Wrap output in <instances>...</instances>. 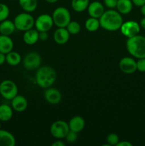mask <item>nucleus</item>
Wrapping results in <instances>:
<instances>
[{"instance_id":"c85d7f7f","label":"nucleus","mask_w":145,"mask_h":146,"mask_svg":"<svg viewBox=\"0 0 145 146\" xmlns=\"http://www.w3.org/2000/svg\"><path fill=\"white\" fill-rule=\"evenodd\" d=\"M119 141V138L116 133H109L107 136V142L108 145H117Z\"/></svg>"},{"instance_id":"ea45409f","label":"nucleus","mask_w":145,"mask_h":146,"mask_svg":"<svg viewBox=\"0 0 145 146\" xmlns=\"http://www.w3.org/2000/svg\"><path fill=\"white\" fill-rule=\"evenodd\" d=\"M45 1L49 4H54V3H56L58 0H45Z\"/></svg>"},{"instance_id":"2f4dec72","label":"nucleus","mask_w":145,"mask_h":146,"mask_svg":"<svg viewBox=\"0 0 145 146\" xmlns=\"http://www.w3.org/2000/svg\"><path fill=\"white\" fill-rule=\"evenodd\" d=\"M118 0H103L104 4L109 9L116 8Z\"/></svg>"},{"instance_id":"393cba45","label":"nucleus","mask_w":145,"mask_h":146,"mask_svg":"<svg viewBox=\"0 0 145 146\" xmlns=\"http://www.w3.org/2000/svg\"><path fill=\"white\" fill-rule=\"evenodd\" d=\"M90 4L89 0H72L71 7L76 12H82L88 9Z\"/></svg>"},{"instance_id":"aec40b11","label":"nucleus","mask_w":145,"mask_h":146,"mask_svg":"<svg viewBox=\"0 0 145 146\" xmlns=\"http://www.w3.org/2000/svg\"><path fill=\"white\" fill-rule=\"evenodd\" d=\"M16 29L14 21L5 19L0 22V34L5 36H10L14 32Z\"/></svg>"},{"instance_id":"cd10ccee","label":"nucleus","mask_w":145,"mask_h":146,"mask_svg":"<svg viewBox=\"0 0 145 146\" xmlns=\"http://www.w3.org/2000/svg\"><path fill=\"white\" fill-rule=\"evenodd\" d=\"M9 13L10 11L8 6L4 3H0V22L7 19Z\"/></svg>"},{"instance_id":"f257e3e1","label":"nucleus","mask_w":145,"mask_h":146,"mask_svg":"<svg viewBox=\"0 0 145 146\" xmlns=\"http://www.w3.org/2000/svg\"><path fill=\"white\" fill-rule=\"evenodd\" d=\"M99 20L100 27L109 31H115L120 29L121 26L124 22L120 13L113 9L105 11Z\"/></svg>"},{"instance_id":"39448f33","label":"nucleus","mask_w":145,"mask_h":146,"mask_svg":"<svg viewBox=\"0 0 145 146\" xmlns=\"http://www.w3.org/2000/svg\"><path fill=\"white\" fill-rule=\"evenodd\" d=\"M14 23L16 29L26 31L33 28L35 24V19L29 13L24 12L16 16Z\"/></svg>"},{"instance_id":"412c9836","label":"nucleus","mask_w":145,"mask_h":146,"mask_svg":"<svg viewBox=\"0 0 145 146\" xmlns=\"http://www.w3.org/2000/svg\"><path fill=\"white\" fill-rule=\"evenodd\" d=\"M116 8L121 14H127L132 11L133 3L132 0H118Z\"/></svg>"},{"instance_id":"bb28decb","label":"nucleus","mask_w":145,"mask_h":146,"mask_svg":"<svg viewBox=\"0 0 145 146\" xmlns=\"http://www.w3.org/2000/svg\"><path fill=\"white\" fill-rule=\"evenodd\" d=\"M66 29L68 31V32L70 33V34H72V35H76V34H78L80 31L81 29L80 25L76 21H70L69 24L66 27Z\"/></svg>"},{"instance_id":"7ed1b4c3","label":"nucleus","mask_w":145,"mask_h":146,"mask_svg":"<svg viewBox=\"0 0 145 146\" xmlns=\"http://www.w3.org/2000/svg\"><path fill=\"white\" fill-rule=\"evenodd\" d=\"M126 48L129 54L136 58H145V37L137 34L128 38Z\"/></svg>"},{"instance_id":"4be33fe9","label":"nucleus","mask_w":145,"mask_h":146,"mask_svg":"<svg viewBox=\"0 0 145 146\" xmlns=\"http://www.w3.org/2000/svg\"><path fill=\"white\" fill-rule=\"evenodd\" d=\"M13 116V108L7 104L0 105V121L7 122L10 121Z\"/></svg>"},{"instance_id":"f8f14e48","label":"nucleus","mask_w":145,"mask_h":146,"mask_svg":"<svg viewBox=\"0 0 145 146\" xmlns=\"http://www.w3.org/2000/svg\"><path fill=\"white\" fill-rule=\"evenodd\" d=\"M44 98H45V101L48 103V104H58L61 102V99H62V95L61 93L60 92L59 90L55 88H46L44 92Z\"/></svg>"},{"instance_id":"e433bc0d","label":"nucleus","mask_w":145,"mask_h":146,"mask_svg":"<svg viewBox=\"0 0 145 146\" xmlns=\"http://www.w3.org/2000/svg\"><path fill=\"white\" fill-rule=\"evenodd\" d=\"M52 146H65V143L61 141H56L52 143Z\"/></svg>"},{"instance_id":"5701e85b","label":"nucleus","mask_w":145,"mask_h":146,"mask_svg":"<svg viewBox=\"0 0 145 146\" xmlns=\"http://www.w3.org/2000/svg\"><path fill=\"white\" fill-rule=\"evenodd\" d=\"M18 3L21 9L28 13L34 11L38 7V0H18Z\"/></svg>"},{"instance_id":"0eeeda50","label":"nucleus","mask_w":145,"mask_h":146,"mask_svg":"<svg viewBox=\"0 0 145 146\" xmlns=\"http://www.w3.org/2000/svg\"><path fill=\"white\" fill-rule=\"evenodd\" d=\"M69 131L70 128L68 123L61 120L53 123L50 128L51 134L53 137L57 139L65 138Z\"/></svg>"},{"instance_id":"b1692460","label":"nucleus","mask_w":145,"mask_h":146,"mask_svg":"<svg viewBox=\"0 0 145 146\" xmlns=\"http://www.w3.org/2000/svg\"><path fill=\"white\" fill-rule=\"evenodd\" d=\"M21 61V56L18 52L16 51H10L6 54V62L10 66H16L18 65Z\"/></svg>"},{"instance_id":"6e6552de","label":"nucleus","mask_w":145,"mask_h":146,"mask_svg":"<svg viewBox=\"0 0 145 146\" xmlns=\"http://www.w3.org/2000/svg\"><path fill=\"white\" fill-rule=\"evenodd\" d=\"M41 57L39 54L35 51L29 52L24 56L23 60L24 67L27 70H35L39 68L41 64Z\"/></svg>"},{"instance_id":"f704fd0d","label":"nucleus","mask_w":145,"mask_h":146,"mask_svg":"<svg viewBox=\"0 0 145 146\" xmlns=\"http://www.w3.org/2000/svg\"><path fill=\"white\" fill-rule=\"evenodd\" d=\"M116 146H132V144L127 141H119Z\"/></svg>"},{"instance_id":"dca6fc26","label":"nucleus","mask_w":145,"mask_h":146,"mask_svg":"<svg viewBox=\"0 0 145 146\" xmlns=\"http://www.w3.org/2000/svg\"><path fill=\"white\" fill-rule=\"evenodd\" d=\"M85 125V120L82 117L79 116V115L72 117L68 122V126H69L70 131H74V132H76L78 133L84 129Z\"/></svg>"},{"instance_id":"58836bf2","label":"nucleus","mask_w":145,"mask_h":146,"mask_svg":"<svg viewBox=\"0 0 145 146\" xmlns=\"http://www.w3.org/2000/svg\"><path fill=\"white\" fill-rule=\"evenodd\" d=\"M140 7H141V9H140L141 13H142V14L144 16V17H145V4H143V5Z\"/></svg>"},{"instance_id":"4468645a","label":"nucleus","mask_w":145,"mask_h":146,"mask_svg":"<svg viewBox=\"0 0 145 146\" xmlns=\"http://www.w3.org/2000/svg\"><path fill=\"white\" fill-rule=\"evenodd\" d=\"M11 101V106L12 107L13 110L16 112H23L28 107V101H27L26 98L21 95L17 94Z\"/></svg>"},{"instance_id":"2eb2a0df","label":"nucleus","mask_w":145,"mask_h":146,"mask_svg":"<svg viewBox=\"0 0 145 146\" xmlns=\"http://www.w3.org/2000/svg\"><path fill=\"white\" fill-rule=\"evenodd\" d=\"M70 35L66 28H58L53 34V40L56 44L63 45L68 41Z\"/></svg>"},{"instance_id":"9b49d317","label":"nucleus","mask_w":145,"mask_h":146,"mask_svg":"<svg viewBox=\"0 0 145 146\" xmlns=\"http://www.w3.org/2000/svg\"><path fill=\"white\" fill-rule=\"evenodd\" d=\"M121 71L126 74H132L136 71V61L131 57H124L119 61Z\"/></svg>"},{"instance_id":"20e7f679","label":"nucleus","mask_w":145,"mask_h":146,"mask_svg":"<svg viewBox=\"0 0 145 146\" xmlns=\"http://www.w3.org/2000/svg\"><path fill=\"white\" fill-rule=\"evenodd\" d=\"M53 24L58 28H66L71 21V13L65 7H59L55 9L52 14Z\"/></svg>"},{"instance_id":"473e14b6","label":"nucleus","mask_w":145,"mask_h":146,"mask_svg":"<svg viewBox=\"0 0 145 146\" xmlns=\"http://www.w3.org/2000/svg\"><path fill=\"white\" fill-rule=\"evenodd\" d=\"M38 37L41 41H46L48 38V34L47 31H41V32H39Z\"/></svg>"},{"instance_id":"c756f323","label":"nucleus","mask_w":145,"mask_h":146,"mask_svg":"<svg viewBox=\"0 0 145 146\" xmlns=\"http://www.w3.org/2000/svg\"><path fill=\"white\" fill-rule=\"evenodd\" d=\"M65 140L68 143H74L78 139V133L74 132V131H69L67 135L65 136Z\"/></svg>"},{"instance_id":"423d86ee","label":"nucleus","mask_w":145,"mask_h":146,"mask_svg":"<svg viewBox=\"0 0 145 146\" xmlns=\"http://www.w3.org/2000/svg\"><path fill=\"white\" fill-rule=\"evenodd\" d=\"M18 94V87L11 80H4L0 83V95L7 100H11Z\"/></svg>"},{"instance_id":"a19ab883","label":"nucleus","mask_w":145,"mask_h":146,"mask_svg":"<svg viewBox=\"0 0 145 146\" xmlns=\"http://www.w3.org/2000/svg\"><path fill=\"white\" fill-rule=\"evenodd\" d=\"M0 129H1V122H0Z\"/></svg>"},{"instance_id":"6ab92c4d","label":"nucleus","mask_w":145,"mask_h":146,"mask_svg":"<svg viewBox=\"0 0 145 146\" xmlns=\"http://www.w3.org/2000/svg\"><path fill=\"white\" fill-rule=\"evenodd\" d=\"M39 32L36 29H31L24 32V36H23V39L25 44L27 45H34L39 39L38 37Z\"/></svg>"},{"instance_id":"a211bd4d","label":"nucleus","mask_w":145,"mask_h":146,"mask_svg":"<svg viewBox=\"0 0 145 146\" xmlns=\"http://www.w3.org/2000/svg\"><path fill=\"white\" fill-rule=\"evenodd\" d=\"M14 48V42L9 36L0 34V52L4 54L11 51Z\"/></svg>"},{"instance_id":"ddd939ff","label":"nucleus","mask_w":145,"mask_h":146,"mask_svg":"<svg viewBox=\"0 0 145 146\" xmlns=\"http://www.w3.org/2000/svg\"><path fill=\"white\" fill-rule=\"evenodd\" d=\"M87 10H88L90 17L97 19L100 18L101 16L105 12V8H104L103 4L98 1L90 3Z\"/></svg>"},{"instance_id":"9d476101","label":"nucleus","mask_w":145,"mask_h":146,"mask_svg":"<svg viewBox=\"0 0 145 146\" xmlns=\"http://www.w3.org/2000/svg\"><path fill=\"white\" fill-rule=\"evenodd\" d=\"M140 28L139 24L133 20H130L123 22L120 27V31L127 38H131L139 34Z\"/></svg>"},{"instance_id":"7c9ffc66","label":"nucleus","mask_w":145,"mask_h":146,"mask_svg":"<svg viewBox=\"0 0 145 146\" xmlns=\"http://www.w3.org/2000/svg\"><path fill=\"white\" fill-rule=\"evenodd\" d=\"M136 70L142 73L145 72V58L138 59L136 61Z\"/></svg>"},{"instance_id":"f03ea898","label":"nucleus","mask_w":145,"mask_h":146,"mask_svg":"<svg viewBox=\"0 0 145 146\" xmlns=\"http://www.w3.org/2000/svg\"><path fill=\"white\" fill-rule=\"evenodd\" d=\"M57 74L55 69L49 66L39 67L36 74V81L38 86L43 88L51 87L56 81Z\"/></svg>"},{"instance_id":"c9c22d12","label":"nucleus","mask_w":145,"mask_h":146,"mask_svg":"<svg viewBox=\"0 0 145 146\" xmlns=\"http://www.w3.org/2000/svg\"><path fill=\"white\" fill-rule=\"evenodd\" d=\"M6 62V54L0 52V66L3 65Z\"/></svg>"},{"instance_id":"72a5a7b5","label":"nucleus","mask_w":145,"mask_h":146,"mask_svg":"<svg viewBox=\"0 0 145 146\" xmlns=\"http://www.w3.org/2000/svg\"><path fill=\"white\" fill-rule=\"evenodd\" d=\"M133 4L136 7H142L143 4H145V0H132Z\"/></svg>"},{"instance_id":"4c0bfd02","label":"nucleus","mask_w":145,"mask_h":146,"mask_svg":"<svg viewBox=\"0 0 145 146\" xmlns=\"http://www.w3.org/2000/svg\"><path fill=\"white\" fill-rule=\"evenodd\" d=\"M139 25H140V27H142V29H145V17L140 20Z\"/></svg>"},{"instance_id":"f3484780","label":"nucleus","mask_w":145,"mask_h":146,"mask_svg":"<svg viewBox=\"0 0 145 146\" xmlns=\"http://www.w3.org/2000/svg\"><path fill=\"white\" fill-rule=\"evenodd\" d=\"M15 137L12 133L5 130L0 129V146H14Z\"/></svg>"},{"instance_id":"79ce46f5","label":"nucleus","mask_w":145,"mask_h":146,"mask_svg":"<svg viewBox=\"0 0 145 146\" xmlns=\"http://www.w3.org/2000/svg\"><path fill=\"white\" fill-rule=\"evenodd\" d=\"M11 1H15V0H11Z\"/></svg>"},{"instance_id":"1a4fd4ad","label":"nucleus","mask_w":145,"mask_h":146,"mask_svg":"<svg viewBox=\"0 0 145 146\" xmlns=\"http://www.w3.org/2000/svg\"><path fill=\"white\" fill-rule=\"evenodd\" d=\"M53 21L52 17L47 14H41L35 20L34 26L38 32L47 31L48 32L53 26Z\"/></svg>"},{"instance_id":"a878e982","label":"nucleus","mask_w":145,"mask_h":146,"mask_svg":"<svg viewBox=\"0 0 145 146\" xmlns=\"http://www.w3.org/2000/svg\"><path fill=\"white\" fill-rule=\"evenodd\" d=\"M85 29L88 31H90V32L96 31L100 27L99 19L94 18V17H90L85 21Z\"/></svg>"}]
</instances>
